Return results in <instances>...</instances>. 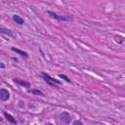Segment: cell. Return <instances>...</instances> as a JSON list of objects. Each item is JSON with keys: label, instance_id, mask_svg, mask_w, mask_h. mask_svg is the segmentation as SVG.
Masks as SVG:
<instances>
[{"label": "cell", "instance_id": "2", "mask_svg": "<svg viewBox=\"0 0 125 125\" xmlns=\"http://www.w3.org/2000/svg\"><path fill=\"white\" fill-rule=\"evenodd\" d=\"M47 14H48L52 19H55V20H57V21H69V20L71 19L70 17L60 16V15H58V14L52 12V11H47Z\"/></svg>", "mask_w": 125, "mask_h": 125}, {"label": "cell", "instance_id": "4", "mask_svg": "<svg viewBox=\"0 0 125 125\" xmlns=\"http://www.w3.org/2000/svg\"><path fill=\"white\" fill-rule=\"evenodd\" d=\"M10 98V92L7 89H0V102H6Z\"/></svg>", "mask_w": 125, "mask_h": 125}, {"label": "cell", "instance_id": "6", "mask_svg": "<svg viewBox=\"0 0 125 125\" xmlns=\"http://www.w3.org/2000/svg\"><path fill=\"white\" fill-rule=\"evenodd\" d=\"M0 34H3V35H8V36H10V37L16 38V35L13 33V31H12L11 29H8V28L2 27V26H0Z\"/></svg>", "mask_w": 125, "mask_h": 125}, {"label": "cell", "instance_id": "7", "mask_svg": "<svg viewBox=\"0 0 125 125\" xmlns=\"http://www.w3.org/2000/svg\"><path fill=\"white\" fill-rule=\"evenodd\" d=\"M3 114H4V116H5V118H6V120H7L8 122H10V123H12V124H16V123H17L16 118H15L13 115H11L10 113H8V112L4 111V112H3Z\"/></svg>", "mask_w": 125, "mask_h": 125}, {"label": "cell", "instance_id": "8", "mask_svg": "<svg viewBox=\"0 0 125 125\" xmlns=\"http://www.w3.org/2000/svg\"><path fill=\"white\" fill-rule=\"evenodd\" d=\"M11 50H12L13 52L18 53L19 55H21V57H23V58H25V59L28 58V54H27L26 52H24V51H21V50H20V49H18V48H15V47H11Z\"/></svg>", "mask_w": 125, "mask_h": 125}, {"label": "cell", "instance_id": "10", "mask_svg": "<svg viewBox=\"0 0 125 125\" xmlns=\"http://www.w3.org/2000/svg\"><path fill=\"white\" fill-rule=\"evenodd\" d=\"M28 92H29L30 94L37 95V96H41V97H44V96H45V94H44L42 91L38 90V89H30V90H28Z\"/></svg>", "mask_w": 125, "mask_h": 125}, {"label": "cell", "instance_id": "3", "mask_svg": "<svg viewBox=\"0 0 125 125\" xmlns=\"http://www.w3.org/2000/svg\"><path fill=\"white\" fill-rule=\"evenodd\" d=\"M60 119H61V121H62V123L68 124V123H70V121H71V116H70V114H69L68 112L63 111V112H62V113L60 114Z\"/></svg>", "mask_w": 125, "mask_h": 125}, {"label": "cell", "instance_id": "11", "mask_svg": "<svg viewBox=\"0 0 125 125\" xmlns=\"http://www.w3.org/2000/svg\"><path fill=\"white\" fill-rule=\"evenodd\" d=\"M59 77H60V78H62L64 81H66V82H68V83H71L70 79H69L66 75H64V74H59Z\"/></svg>", "mask_w": 125, "mask_h": 125}, {"label": "cell", "instance_id": "13", "mask_svg": "<svg viewBox=\"0 0 125 125\" xmlns=\"http://www.w3.org/2000/svg\"><path fill=\"white\" fill-rule=\"evenodd\" d=\"M72 125H83V123H82V121H80V120H75Z\"/></svg>", "mask_w": 125, "mask_h": 125}, {"label": "cell", "instance_id": "5", "mask_svg": "<svg viewBox=\"0 0 125 125\" xmlns=\"http://www.w3.org/2000/svg\"><path fill=\"white\" fill-rule=\"evenodd\" d=\"M13 81H14L15 83L19 84L20 86L24 87V88H29V87H30V83H29L28 81L22 80V79H21V78H14V79H13Z\"/></svg>", "mask_w": 125, "mask_h": 125}, {"label": "cell", "instance_id": "1", "mask_svg": "<svg viewBox=\"0 0 125 125\" xmlns=\"http://www.w3.org/2000/svg\"><path fill=\"white\" fill-rule=\"evenodd\" d=\"M41 75H42V78H43L51 87H57L56 84H61V81H60V80H58V79H56V78L50 76L48 73H46V72H44V71L41 72Z\"/></svg>", "mask_w": 125, "mask_h": 125}, {"label": "cell", "instance_id": "14", "mask_svg": "<svg viewBox=\"0 0 125 125\" xmlns=\"http://www.w3.org/2000/svg\"><path fill=\"white\" fill-rule=\"evenodd\" d=\"M0 68H5V64L0 62Z\"/></svg>", "mask_w": 125, "mask_h": 125}, {"label": "cell", "instance_id": "9", "mask_svg": "<svg viewBox=\"0 0 125 125\" xmlns=\"http://www.w3.org/2000/svg\"><path fill=\"white\" fill-rule=\"evenodd\" d=\"M13 20L16 21V23H18V24H23L24 23V20L21 18V17H20V16H18V15H14L13 16Z\"/></svg>", "mask_w": 125, "mask_h": 125}, {"label": "cell", "instance_id": "12", "mask_svg": "<svg viewBox=\"0 0 125 125\" xmlns=\"http://www.w3.org/2000/svg\"><path fill=\"white\" fill-rule=\"evenodd\" d=\"M115 40L118 42V43H123V41H124V38L122 37V36H115Z\"/></svg>", "mask_w": 125, "mask_h": 125}]
</instances>
